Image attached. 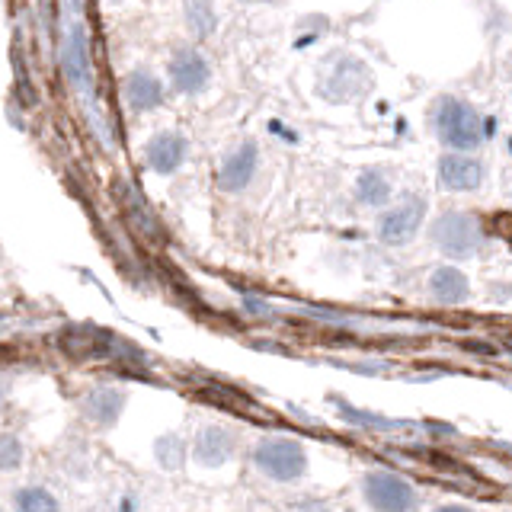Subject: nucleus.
Returning a JSON list of instances; mask_svg holds the SVG:
<instances>
[{
  "label": "nucleus",
  "instance_id": "1",
  "mask_svg": "<svg viewBox=\"0 0 512 512\" xmlns=\"http://www.w3.org/2000/svg\"><path fill=\"white\" fill-rule=\"evenodd\" d=\"M432 125L442 144H448L452 151H474L484 141V125L480 116L468 106L455 100V96H442L432 103Z\"/></svg>",
  "mask_w": 512,
  "mask_h": 512
},
{
  "label": "nucleus",
  "instance_id": "2",
  "mask_svg": "<svg viewBox=\"0 0 512 512\" xmlns=\"http://www.w3.org/2000/svg\"><path fill=\"white\" fill-rule=\"evenodd\" d=\"M253 464L272 480H298L308 471V455L295 439H263L253 448Z\"/></svg>",
  "mask_w": 512,
  "mask_h": 512
},
{
  "label": "nucleus",
  "instance_id": "3",
  "mask_svg": "<svg viewBox=\"0 0 512 512\" xmlns=\"http://www.w3.org/2000/svg\"><path fill=\"white\" fill-rule=\"evenodd\" d=\"M429 237L442 253L464 260L480 247V224L468 212H445L432 224Z\"/></svg>",
  "mask_w": 512,
  "mask_h": 512
},
{
  "label": "nucleus",
  "instance_id": "4",
  "mask_svg": "<svg viewBox=\"0 0 512 512\" xmlns=\"http://www.w3.org/2000/svg\"><path fill=\"white\" fill-rule=\"evenodd\" d=\"M426 218V202L423 199H407L400 202L391 212H384L378 218V240L388 247H404L413 240V234L420 231V224Z\"/></svg>",
  "mask_w": 512,
  "mask_h": 512
},
{
  "label": "nucleus",
  "instance_id": "5",
  "mask_svg": "<svg viewBox=\"0 0 512 512\" xmlns=\"http://www.w3.org/2000/svg\"><path fill=\"white\" fill-rule=\"evenodd\" d=\"M365 496L375 509H410L416 506V493L407 480H400L397 474L372 471L365 474Z\"/></svg>",
  "mask_w": 512,
  "mask_h": 512
},
{
  "label": "nucleus",
  "instance_id": "6",
  "mask_svg": "<svg viewBox=\"0 0 512 512\" xmlns=\"http://www.w3.org/2000/svg\"><path fill=\"white\" fill-rule=\"evenodd\" d=\"M484 173H487L484 160H477L471 154H461V151L445 154L439 160V180H442L445 189H452V192L477 189L480 183H484Z\"/></svg>",
  "mask_w": 512,
  "mask_h": 512
},
{
  "label": "nucleus",
  "instance_id": "7",
  "mask_svg": "<svg viewBox=\"0 0 512 512\" xmlns=\"http://www.w3.org/2000/svg\"><path fill=\"white\" fill-rule=\"evenodd\" d=\"M256 157H260V151H256V144H240V148L234 154L224 157V164L218 170V186L224 192H240L247 189V183L253 180L256 173Z\"/></svg>",
  "mask_w": 512,
  "mask_h": 512
},
{
  "label": "nucleus",
  "instance_id": "8",
  "mask_svg": "<svg viewBox=\"0 0 512 512\" xmlns=\"http://www.w3.org/2000/svg\"><path fill=\"white\" fill-rule=\"evenodd\" d=\"M170 80L173 87L180 93H199L205 90L208 84V64L199 52H192V48H180V52H173V61H170Z\"/></svg>",
  "mask_w": 512,
  "mask_h": 512
},
{
  "label": "nucleus",
  "instance_id": "9",
  "mask_svg": "<svg viewBox=\"0 0 512 512\" xmlns=\"http://www.w3.org/2000/svg\"><path fill=\"white\" fill-rule=\"evenodd\" d=\"M186 160V138L180 132H160L148 141V164L157 173L180 170Z\"/></svg>",
  "mask_w": 512,
  "mask_h": 512
},
{
  "label": "nucleus",
  "instance_id": "10",
  "mask_svg": "<svg viewBox=\"0 0 512 512\" xmlns=\"http://www.w3.org/2000/svg\"><path fill=\"white\" fill-rule=\"evenodd\" d=\"M196 461L205 464V468H221L224 461L234 455V436L221 426H205L196 436Z\"/></svg>",
  "mask_w": 512,
  "mask_h": 512
},
{
  "label": "nucleus",
  "instance_id": "11",
  "mask_svg": "<svg viewBox=\"0 0 512 512\" xmlns=\"http://www.w3.org/2000/svg\"><path fill=\"white\" fill-rule=\"evenodd\" d=\"M429 292L442 304H461V301H468L471 288H468V279H464V272H458L455 266H439L429 276Z\"/></svg>",
  "mask_w": 512,
  "mask_h": 512
},
{
  "label": "nucleus",
  "instance_id": "12",
  "mask_svg": "<svg viewBox=\"0 0 512 512\" xmlns=\"http://www.w3.org/2000/svg\"><path fill=\"white\" fill-rule=\"evenodd\" d=\"M125 93H128V103H132L138 112L157 109L160 103H164V84H160L151 71H132V74H128Z\"/></svg>",
  "mask_w": 512,
  "mask_h": 512
},
{
  "label": "nucleus",
  "instance_id": "13",
  "mask_svg": "<svg viewBox=\"0 0 512 512\" xmlns=\"http://www.w3.org/2000/svg\"><path fill=\"white\" fill-rule=\"evenodd\" d=\"M122 407H125V394L116 391V388H93L84 397V413L90 416L93 423H100V426H112V423H116Z\"/></svg>",
  "mask_w": 512,
  "mask_h": 512
},
{
  "label": "nucleus",
  "instance_id": "14",
  "mask_svg": "<svg viewBox=\"0 0 512 512\" xmlns=\"http://www.w3.org/2000/svg\"><path fill=\"white\" fill-rule=\"evenodd\" d=\"M330 80L333 84L324 87V96H330V100H349V96H356L368 87V74L359 61H343Z\"/></svg>",
  "mask_w": 512,
  "mask_h": 512
},
{
  "label": "nucleus",
  "instance_id": "15",
  "mask_svg": "<svg viewBox=\"0 0 512 512\" xmlns=\"http://www.w3.org/2000/svg\"><path fill=\"white\" fill-rule=\"evenodd\" d=\"M356 196H359V202L372 205V208L384 205V202L391 199V183H388V176H384L381 170H362V173H359V180H356Z\"/></svg>",
  "mask_w": 512,
  "mask_h": 512
},
{
  "label": "nucleus",
  "instance_id": "16",
  "mask_svg": "<svg viewBox=\"0 0 512 512\" xmlns=\"http://www.w3.org/2000/svg\"><path fill=\"white\" fill-rule=\"evenodd\" d=\"M68 74L74 77V84L90 90V68H87V52H84V32L74 29L71 45H68Z\"/></svg>",
  "mask_w": 512,
  "mask_h": 512
},
{
  "label": "nucleus",
  "instance_id": "17",
  "mask_svg": "<svg viewBox=\"0 0 512 512\" xmlns=\"http://www.w3.org/2000/svg\"><path fill=\"white\" fill-rule=\"evenodd\" d=\"M189 16V26L196 29V36H212L215 32V10H212V0H189L186 7Z\"/></svg>",
  "mask_w": 512,
  "mask_h": 512
},
{
  "label": "nucleus",
  "instance_id": "18",
  "mask_svg": "<svg viewBox=\"0 0 512 512\" xmlns=\"http://www.w3.org/2000/svg\"><path fill=\"white\" fill-rule=\"evenodd\" d=\"M154 455L160 461V468H167V471H176L183 464V442L176 439V436H164V439H157L154 445Z\"/></svg>",
  "mask_w": 512,
  "mask_h": 512
},
{
  "label": "nucleus",
  "instance_id": "19",
  "mask_svg": "<svg viewBox=\"0 0 512 512\" xmlns=\"http://www.w3.org/2000/svg\"><path fill=\"white\" fill-rule=\"evenodd\" d=\"M58 506V500L52 493H45V490H39V487H29V490H20L16 493V509H26V512H32V509H55Z\"/></svg>",
  "mask_w": 512,
  "mask_h": 512
},
{
  "label": "nucleus",
  "instance_id": "20",
  "mask_svg": "<svg viewBox=\"0 0 512 512\" xmlns=\"http://www.w3.org/2000/svg\"><path fill=\"white\" fill-rule=\"evenodd\" d=\"M0 464H4L7 471H13L16 464H20V442H16L13 436L4 439V458H0Z\"/></svg>",
  "mask_w": 512,
  "mask_h": 512
}]
</instances>
